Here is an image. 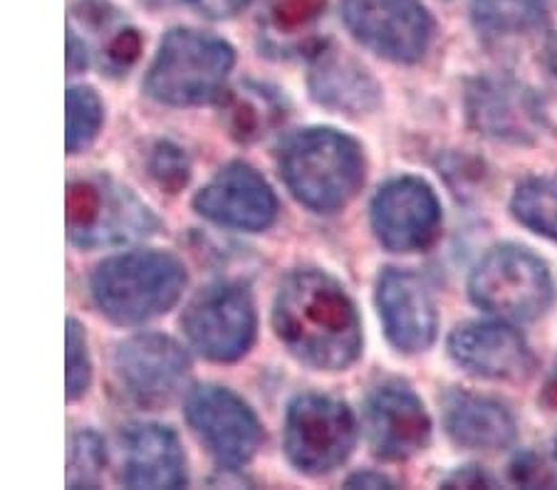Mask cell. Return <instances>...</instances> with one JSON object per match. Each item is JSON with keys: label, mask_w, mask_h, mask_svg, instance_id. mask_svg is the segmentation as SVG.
Segmentation results:
<instances>
[{"label": "cell", "mask_w": 557, "mask_h": 490, "mask_svg": "<svg viewBox=\"0 0 557 490\" xmlns=\"http://www.w3.org/2000/svg\"><path fill=\"white\" fill-rule=\"evenodd\" d=\"M553 11L555 0H471V21L486 38H518L541 30Z\"/></svg>", "instance_id": "obj_24"}, {"label": "cell", "mask_w": 557, "mask_h": 490, "mask_svg": "<svg viewBox=\"0 0 557 490\" xmlns=\"http://www.w3.org/2000/svg\"><path fill=\"white\" fill-rule=\"evenodd\" d=\"M186 285L184 265L172 253L134 251L110 257L92 275V298L116 325H141L172 310Z\"/></svg>", "instance_id": "obj_3"}, {"label": "cell", "mask_w": 557, "mask_h": 490, "mask_svg": "<svg viewBox=\"0 0 557 490\" xmlns=\"http://www.w3.org/2000/svg\"><path fill=\"white\" fill-rule=\"evenodd\" d=\"M236 52L228 42L199 30L176 28L161 40L147 75L151 100L169 106L209 102L221 92Z\"/></svg>", "instance_id": "obj_4"}, {"label": "cell", "mask_w": 557, "mask_h": 490, "mask_svg": "<svg viewBox=\"0 0 557 490\" xmlns=\"http://www.w3.org/2000/svg\"><path fill=\"white\" fill-rule=\"evenodd\" d=\"M67 236L77 248H112L154 234L159 221L127 186L107 176L77 178L67 189Z\"/></svg>", "instance_id": "obj_6"}, {"label": "cell", "mask_w": 557, "mask_h": 490, "mask_svg": "<svg viewBox=\"0 0 557 490\" xmlns=\"http://www.w3.org/2000/svg\"><path fill=\"white\" fill-rule=\"evenodd\" d=\"M124 483L129 488L186 486V458L174 431L159 424H132L122 434Z\"/></svg>", "instance_id": "obj_19"}, {"label": "cell", "mask_w": 557, "mask_h": 490, "mask_svg": "<svg viewBox=\"0 0 557 490\" xmlns=\"http://www.w3.org/2000/svg\"><path fill=\"white\" fill-rule=\"evenodd\" d=\"M510 211L528 230L557 243V178H525L510 199Z\"/></svg>", "instance_id": "obj_25"}, {"label": "cell", "mask_w": 557, "mask_h": 490, "mask_svg": "<svg viewBox=\"0 0 557 490\" xmlns=\"http://www.w3.org/2000/svg\"><path fill=\"white\" fill-rule=\"evenodd\" d=\"M104 122V106L100 95L92 87L67 89V151L77 154L79 149L92 145Z\"/></svg>", "instance_id": "obj_26"}, {"label": "cell", "mask_w": 557, "mask_h": 490, "mask_svg": "<svg viewBox=\"0 0 557 490\" xmlns=\"http://www.w3.org/2000/svg\"><path fill=\"white\" fill-rule=\"evenodd\" d=\"M149 176L154 178L159 189L169 193H178L188 184L191 176V164L184 154L182 147H176L174 141H159L149 154Z\"/></svg>", "instance_id": "obj_28"}, {"label": "cell", "mask_w": 557, "mask_h": 490, "mask_svg": "<svg viewBox=\"0 0 557 490\" xmlns=\"http://www.w3.org/2000/svg\"><path fill=\"white\" fill-rule=\"evenodd\" d=\"M196 211L219 226L238 230H265L277 216L271 186L248 164L221 168L194 199Z\"/></svg>", "instance_id": "obj_14"}, {"label": "cell", "mask_w": 557, "mask_h": 490, "mask_svg": "<svg viewBox=\"0 0 557 490\" xmlns=\"http://www.w3.org/2000/svg\"><path fill=\"white\" fill-rule=\"evenodd\" d=\"M471 300L510 323H530L553 305L555 285L547 265L513 243L496 246L481 257L469 280Z\"/></svg>", "instance_id": "obj_5"}, {"label": "cell", "mask_w": 557, "mask_h": 490, "mask_svg": "<svg viewBox=\"0 0 557 490\" xmlns=\"http://www.w3.org/2000/svg\"><path fill=\"white\" fill-rule=\"evenodd\" d=\"M70 35L85 45L89 60L97 58L107 75L129 73L141 55V35L104 0H79L70 8Z\"/></svg>", "instance_id": "obj_18"}, {"label": "cell", "mask_w": 557, "mask_h": 490, "mask_svg": "<svg viewBox=\"0 0 557 490\" xmlns=\"http://www.w3.org/2000/svg\"><path fill=\"white\" fill-rule=\"evenodd\" d=\"M444 426L451 439L473 451H500L516 441L513 414L496 399L454 389L444 397Z\"/></svg>", "instance_id": "obj_21"}, {"label": "cell", "mask_w": 557, "mask_h": 490, "mask_svg": "<svg viewBox=\"0 0 557 490\" xmlns=\"http://www.w3.org/2000/svg\"><path fill=\"white\" fill-rule=\"evenodd\" d=\"M327 13V0H268L260 15V42L273 55H318L320 23Z\"/></svg>", "instance_id": "obj_22"}, {"label": "cell", "mask_w": 557, "mask_h": 490, "mask_svg": "<svg viewBox=\"0 0 557 490\" xmlns=\"http://www.w3.org/2000/svg\"><path fill=\"white\" fill-rule=\"evenodd\" d=\"M372 228L394 253L424 251L442 230V203L421 178H392L372 201Z\"/></svg>", "instance_id": "obj_13"}, {"label": "cell", "mask_w": 557, "mask_h": 490, "mask_svg": "<svg viewBox=\"0 0 557 490\" xmlns=\"http://www.w3.org/2000/svg\"><path fill=\"white\" fill-rule=\"evenodd\" d=\"M310 92L318 104L349 117L374 112L382 100L376 79L355 58L325 48L312 55Z\"/></svg>", "instance_id": "obj_20"}, {"label": "cell", "mask_w": 557, "mask_h": 490, "mask_svg": "<svg viewBox=\"0 0 557 490\" xmlns=\"http://www.w3.org/2000/svg\"><path fill=\"white\" fill-rule=\"evenodd\" d=\"M67 372H65V385H67V399L75 401L87 391L89 377H92V364H89L87 340L83 327L77 319H70L67 325Z\"/></svg>", "instance_id": "obj_29"}, {"label": "cell", "mask_w": 557, "mask_h": 490, "mask_svg": "<svg viewBox=\"0 0 557 490\" xmlns=\"http://www.w3.org/2000/svg\"><path fill=\"white\" fill-rule=\"evenodd\" d=\"M107 466V451L100 436L95 431H79L72 439L67 486L70 488H95L100 483Z\"/></svg>", "instance_id": "obj_27"}, {"label": "cell", "mask_w": 557, "mask_h": 490, "mask_svg": "<svg viewBox=\"0 0 557 490\" xmlns=\"http://www.w3.org/2000/svg\"><path fill=\"white\" fill-rule=\"evenodd\" d=\"M281 174L302 206L320 213L337 211L364 181V154L362 147L343 131L302 129L285 139Z\"/></svg>", "instance_id": "obj_2"}, {"label": "cell", "mask_w": 557, "mask_h": 490, "mask_svg": "<svg viewBox=\"0 0 557 490\" xmlns=\"http://www.w3.org/2000/svg\"><path fill=\"white\" fill-rule=\"evenodd\" d=\"M355 441V416L343 401L302 394L287 409L285 453L300 474L322 476L343 466Z\"/></svg>", "instance_id": "obj_7"}, {"label": "cell", "mask_w": 557, "mask_h": 490, "mask_svg": "<svg viewBox=\"0 0 557 490\" xmlns=\"http://www.w3.org/2000/svg\"><path fill=\"white\" fill-rule=\"evenodd\" d=\"M347 488H394V480L376 470H362V474L347 478Z\"/></svg>", "instance_id": "obj_33"}, {"label": "cell", "mask_w": 557, "mask_h": 490, "mask_svg": "<svg viewBox=\"0 0 557 490\" xmlns=\"http://www.w3.org/2000/svg\"><path fill=\"white\" fill-rule=\"evenodd\" d=\"M273 327L295 360L320 372L352 367L362 352V319L352 298L325 271L285 275L275 296Z\"/></svg>", "instance_id": "obj_1"}, {"label": "cell", "mask_w": 557, "mask_h": 490, "mask_svg": "<svg viewBox=\"0 0 557 490\" xmlns=\"http://www.w3.org/2000/svg\"><path fill=\"white\" fill-rule=\"evenodd\" d=\"M194 11H199L206 17H213V21H221V17H231L248 8L253 0H186Z\"/></svg>", "instance_id": "obj_31"}, {"label": "cell", "mask_w": 557, "mask_h": 490, "mask_svg": "<svg viewBox=\"0 0 557 490\" xmlns=\"http://www.w3.org/2000/svg\"><path fill=\"white\" fill-rule=\"evenodd\" d=\"M186 418L221 466H246L263 441L253 409L231 389L196 387L186 397Z\"/></svg>", "instance_id": "obj_12"}, {"label": "cell", "mask_w": 557, "mask_h": 490, "mask_svg": "<svg viewBox=\"0 0 557 490\" xmlns=\"http://www.w3.org/2000/svg\"><path fill=\"white\" fill-rule=\"evenodd\" d=\"M376 307L384 332L399 352L417 354L436 340L438 315L434 298L419 275L389 267L376 282Z\"/></svg>", "instance_id": "obj_15"}, {"label": "cell", "mask_w": 557, "mask_h": 490, "mask_svg": "<svg viewBox=\"0 0 557 490\" xmlns=\"http://www.w3.org/2000/svg\"><path fill=\"white\" fill-rule=\"evenodd\" d=\"M256 305L240 285L215 282L184 312V332L196 352L211 362H236L256 340Z\"/></svg>", "instance_id": "obj_9"}, {"label": "cell", "mask_w": 557, "mask_h": 490, "mask_svg": "<svg viewBox=\"0 0 557 490\" xmlns=\"http://www.w3.org/2000/svg\"><path fill=\"white\" fill-rule=\"evenodd\" d=\"M367 436L384 461H407L424 451L431 439V418L409 387H376L364 409Z\"/></svg>", "instance_id": "obj_16"}, {"label": "cell", "mask_w": 557, "mask_h": 490, "mask_svg": "<svg viewBox=\"0 0 557 490\" xmlns=\"http://www.w3.org/2000/svg\"><path fill=\"white\" fill-rule=\"evenodd\" d=\"M349 33L392 62H419L434 38V21L419 0H339Z\"/></svg>", "instance_id": "obj_10"}, {"label": "cell", "mask_w": 557, "mask_h": 490, "mask_svg": "<svg viewBox=\"0 0 557 490\" xmlns=\"http://www.w3.org/2000/svg\"><path fill=\"white\" fill-rule=\"evenodd\" d=\"M545 60H547V65H550V70H553L555 77H557V33H553L550 40H547Z\"/></svg>", "instance_id": "obj_34"}, {"label": "cell", "mask_w": 557, "mask_h": 490, "mask_svg": "<svg viewBox=\"0 0 557 490\" xmlns=\"http://www.w3.org/2000/svg\"><path fill=\"white\" fill-rule=\"evenodd\" d=\"M191 369L184 347L166 335H137L114 352V377L132 404L159 409L182 391Z\"/></svg>", "instance_id": "obj_11"}, {"label": "cell", "mask_w": 557, "mask_h": 490, "mask_svg": "<svg viewBox=\"0 0 557 490\" xmlns=\"http://www.w3.org/2000/svg\"><path fill=\"white\" fill-rule=\"evenodd\" d=\"M446 486L448 488H481V486H496V480H493L488 474H483L481 468L469 466V468H461L456 470L454 476L446 478Z\"/></svg>", "instance_id": "obj_32"}, {"label": "cell", "mask_w": 557, "mask_h": 490, "mask_svg": "<svg viewBox=\"0 0 557 490\" xmlns=\"http://www.w3.org/2000/svg\"><path fill=\"white\" fill-rule=\"evenodd\" d=\"M463 104L471 127L503 145H535L550 127L535 89L510 75L473 77L466 87Z\"/></svg>", "instance_id": "obj_8"}, {"label": "cell", "mask_w": 557, "mask_h": 490, "mask_svg": "<svg viewBox=\"0 0 557 490\" xmlns=\"http://www.w3.org/2000/svg\"><path fill=\"white\" fill-rule=\"evenodd\" d=\"M510 476H513V483L518 486H553L555 478L550 470L545 468L543 458L533 456V453H523V456H518L513 468H510Z\"/></svg>", "instance_id": "obj_30"}, {"label": "cell", "mask_w": 557, "mask_h": 490, "mask_svg": "<svg viewBox=\"0 0 557 490\" xmlns=\"http://www.w3.org/2000/svg\"><path fill=\"white\" fill-rule=\"evenodd\" d=\"M221 124L240 145L265 139L285 122V102L275 89L258 83H240L221 95Z\"/></svg>", "instance_id": "obj_23"}, {"label": "cell", "mask_w": 557, "mask_h": 490, "mask_svg": "<svg viewBox=\"0 0 557 490\" xmlns=\"http://www.w3.org/2000/svg\"><path fill=\"white\" fill-rule=\"evenodd\" d=\"M458 367L473 377L493 381H520L533 372V352L520 332L500 323H466L448 337Z\"/></svg>", "instance_id": "obj_17"}]
</instances>
